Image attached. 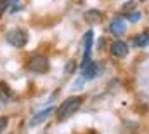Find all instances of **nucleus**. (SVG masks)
I'll return each mask as SVG.
<instances>
[{
  "instance_id": "obj_1",
  "label": "nucleus",
  "mask_w": 149,
  "mask_h": 134,
  "mask_svg": "<svg viewBox=\"0 0 149 134\" xmlns=\"http://www.w3.org/2000/svg\"><path fill=\"white\" fill-rule=\"evenodd\" d=\"M81 104H83V96H73V98L64 99L56 108V118H57V122H64L70 117H73L74 113L81 108Z\"/></svg>"
},
{
  "instance_id": "obj_2",
  "label": "nucleus",
  "mask_w": 149,
  "mask_h": 134,
  "mask_svg": "<svg viewBox=\"0 0 149 134\" xmlns=\"http://www.w3.org/2000/svg\"><path fill=\"white\" fill-rule=\"evenodd\" d=\"M49 68H50V61L45 54H31L30 59L26 61V70L31 73H37V75L47 73Z\"/></svg>"
},
{
  "instance_id": "obj_3",
  "label": "nucleus",
  "mask_w": 149,
  "mask_h": 134,
  "mask_svg": "<svg viewBox=\"0 0 149 134\" xmlns=\"http://www.w3.org/2000/svg\"><path fill=\"white\" fill-rule=\"evenodd\" d=\"M5 40H7L9 45H12V47H16V49H23V47H26L30 37H28V32L23 30V28H12V30L7 32Z\"/></svg>"
},
{
  "instance_id": "obj_4",
  "label": "nucleus",
  "mask_w": 149,
  "mask_h": 134,
  "mask_svg": "<svg viewBox=\"0 0 149 134\" xmlns=\"http://www.w3.org/2000/svg\"><path fill=\"white\" fill-rule=\"evenodd\" d=\"M92 47H94V30H88L83 35V59L80 63V68L92 61Z\"/></svg>"
},
{
  "instance_id": "obj_5",
  "label": "nucleus",
  "mask_w": 149,
  "mask_h": 134,
  "mask_svg": "<svg viewBox=\"0 0 149 134\" xmlns=\"http://www.w3.org/2000/svg\"><path fill=\"white\" fill-rule=\"evenodd\" d=\"M101 73H102V70L97 61H88L85 66L80 68V77H83L85 80H95Z\"/></svg>"
},
{
  "instance_id": "obj_6",
  "label": "nucleus",
  "mask_w": 149,
  "mask_h": 134,
  "mask_svg": "<svg viewBox=\"0 0 149 134\" xmlns=\"http://www.w3.org/2000/svg\"><path fill=\"white\" fill-rule=\"evenodd\" d=\"M109 52H111V56L114 58V59H123V58H127V56H128L130 47H128V44H127L125 40L118 38V40H114V42L111 44Z\"/></svg>"
},
{
  "instance_id": "obj_7",
  "label": "nucleus",
  "mask_w": 149,
  "mask_h": 134,
  "mask_svg": "<svg viewBox=\"0 0 149 134\" xmlns=\"http://www.w3.org/2000/svg\"><path fill=\"white\" fill-rule=\"evenodd\" d=\"M109 33L114 35V37H118V38L127 33V19L123 16H116L111 23H109Z\"/></svg>"
},
{
  "instance_id": "obj_8",
  "label": "nucleus",
  "mask_w": 149,
  "mask_h": 134,
  "mask_svg": "<svg viewBox=\"0 0 149 134\" xmlns=\"http://www.w3.org/2000/svg\"><path fill=\"white\" fill-rule=\"evenodd\" d=\"M52 113H56V106H47V108H43L42 111H37V113L31 117V120H30V127H37V126H40V124L45 122Z\"/></svg>"
},
{
  "instance_id": "obj_9",
  "label": "nucleus",
  "mask_w": 149,
  "mask_h": 134,
  "mask_svg": "<svg viewBox=\"0 0 149 134\" xmlns=\"http://www.w3.org/2000/svg\"><path fill=\"white\" fill-rule=\"evenodd\" d=\"M83 19L88 23V25H99V23H102V19H104V14L99 11V9H88V11H85V14H83Z\"/></svg>"
},
{
  "instance_id": "obj_10",
  "label": "nucleus",
  "mask_w": 149,
  "mask_h": 134,
  "mask_svg": "<svg viewBox=\"0 0 149 134\" xmlns=\"http://www.w3.org/2000/svg\"><path fill=\"white\" fill-rule=\"evenodd\" d=\"M12 99H14V92L9 87V84L7 82H0V101L2 103H10Z\"/></svg>"
},
{
  "instance_id": "obj_11",
  "label": "nucleus",
  "mask_w": 149,
  "mask_h": 134,
  "mask_svg": "<svg viewBox=\"0 0 149 134\" xmlns=\"http://www.w3.org/2000/svg\"><path fill=\"white\" fill-rule=\"evenodd\" d=\"M132 42H134V47H148L149 45V33L144 32V33L135 35L132 38Z\"/></svg>"
},
{
  "instance_id": "obj_12",
  "label": "nucleus",
  "mask_w": 149,
  "mask_h": 134,
  "mask_svg": "<svg viewBox=\"0 0 149 134\" xmlns=\"http://www.w3.org/2000/svg\"><path fill=\"white\" fill-rule=\"evenodd\" d=\"M125 19H128L130 23H139L141 19H142V14L139 12V11H130V12H123L121 14Z\"/></svg>"
},
{
  "instance_id": "obj_13",
  "label": "nucleus",
  "mask_w": 149,
  "mask_h": 134,
  "mask_svg": "<svg viewBox=\"0 0 149 134\" xmlns=\"http://www.w3.org/2000/svg\"><path fill=\"white\" fill-rule=\"evenodd\" d=\"M135 0H130V2H125L123 4V7H121V11L123 12H130V11H135Z\"/></svg>"
},
{
  "instance_id": "obj_14",
  "label": "nucleus",
  "mask_w": 149,
  "mask_h": 134,
  "mask_svg": "<svg viewBox=\"0 0 149 134\" xmlns=\"http://www.w3.org/2000/svg\"><path fill=\"white\" fill-rule=\"evenodd\" d=\"M7 126H9V118L7 117H0V134L7 129Z\"/></svg>"
},
{
  "instance_id": "obj_15",
  "label": "nucleus",
  "mask_w": 149,
  "mask_h": 134,
  "mask_svg": "<svg viewBox=\"0 0 149 134\" xmlns=\"http://www.w3.org/2000/svg\"><path fill=\"white\" fill-rule=\"evenodd\" d=\"M9 9V4H7V0H0V19H2V16L5 14V11Z\"/></svg>"
},
{
  "instance_id": "obj_16",
  "label": "nucleus",
  "mask_w": 149,
  "mask_h": 134,
  "mask_svg": "<svg viewBox=\"0 0 149 134\" xmlns=\"http://www.w3.org/2000/svg\"><path fill=\"white\" fill-rule=\"evenodd\" d=\"M74 68H76V63H74V61H68V65H66L64 70H66V73L70 75V73H73L74 71Z\"/></svg>"
},
{
  "instance_id": "obj_17",
  "label": "nucleus",
  "mask_w": 149,
  "mask_h": 134,
  "mask_svg": "<svg viewBox=\"0 0 149 134\" xmlns=\"http://www.w3.org/2000/svg\"><path fill=\"white\" fill-rule=\"evenodd\" d=\"M83 82H85V78L83 77H80L76 82H74V85H73V91H78V89H81L83 87Z\"/></svg>"
},
{
  "instance_id": "obj_18",
  "label": "nucleus",
  "mask_w": 149,
  "mask_h": 134,
  "mask_svg": "<svg viewBox=\"0 0 149 134\" xmlns=\"http://www.w3.org/2000/svg\"><path fill=\"white\" fill-rule=\"evenodd\" d=\"M104 42H106L104 38H101V40H99V51H102V47H104Z\"/></svg>"
},
{
  "instance_id": "obj_19",
  "label": "nucleus",
  "mask_w": 149,
  "mask_h": 134,
  "mask_svg": "<svg viewBox=\"0 0 149 134\" xmlns=\"http://www.w3.org/2000/svg\"><path fill=\"white\" fill-rule=\"evenodd\" d=\"M141 2H144V0H141Z\"/></svg>"
}]
</instances>
